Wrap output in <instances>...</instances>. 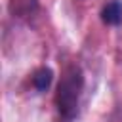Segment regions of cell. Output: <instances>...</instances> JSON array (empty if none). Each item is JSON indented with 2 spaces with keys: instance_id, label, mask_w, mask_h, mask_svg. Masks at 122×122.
<instances>
[{
  "instance_id": "1",
  "label": "cell",
  "mask_w": 122,
  "mask_h": 122,
  "mask_svg": "<svg viewBox=\"0 0 122 122\" xmlns=\"http://www.w3.org/2000/svg\"><path fill=\"white\" fill-rule=\"evenodd\" d=\"M84 92V72L80 65L72 63L61 72L55 92V109L59 122H74L80 111V97Z\"/></svg>"
},
{
  "instance_id": "3",
  "label": "cell",
  "mask_w": 122,
  "mask_h": 122,
  "mask_svg": "<svg viewBox=\"0 0 122 122\" xmlns=\"http://www.w3.org/2000/svg\"><path fill=\"white\" fill-rule=\"evenodd\" d=\"M51 80H53V71H51L50 67H40V69H36V71L32 72V78H30V82H32V86H34V90H36L38 93L48 92L50 86H51Z\"/></svg>"
},
{
  "instance_id": "2",
  "label": "cell",
  "mask_w": 122,
  "mask_h": 122,
  "mask_svg": "<svg viewBox=\"0 0 122 122\" xmlns=\"http://www.w3.org/2000/svg\"><path fill=\"white\" fill-rule=\"evenodd\" d=\"M101 21L109 27H118L122 23V2L120 0H111L101 8Z\"/></svg>"
}]
</instances>
